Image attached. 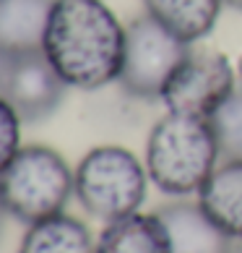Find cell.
<instances>
[{
    "label": "cell",
    "mask_w": 242,
    "mask_h": 253,
    "mask_svg": "<svg viewBox=\"0 0 242 253\" xmlns=\"http://www.w3.org/2000/svg\"><path fill=\"white\" fill-rule=\"evenodd\" d=\"M42 50L68 86L102 89L120 79L125 26L102 0H55Z\"/></svg>",
    "instance_id": "6da1fadb"
},
{
    "label": "cell",
    "mask_w": 242,
    "mask_h": 253,
    "mask_svg": "<svg viewBox=\"0 0 242 253\" xmlns=\"http://www.w3.org/2000/svg\"><path fill=\"white\" fill-rule=\"evenodd\" d=\"M216 162L219 146L206 118L167 110L148 133L146 172L156 188L170 196L198 193Z\"/></svg>",
    "instance_id": "7a4b0ae2"
},
{
    "label": "cell",
    "mask_w": 242,
    "mask_h": 253,
    "mask_svg": "<svg viewBox=\"0 0 242 253\" xmlns=\"http://www.w3.org/2000/svg\"><path fill=\"white\" fill-rule=\"evenodd\" d=\"M76 193V172L50 146H24L0 172V204L26 224L63 214Z\"/></svg>",
    "instance_id": "3957f363"
},
{
    "label": "cell",
    "mask_w": 242,
    "mask_h": 253,
    "mask_svg": "<svg viewBox=\"0 0 242 253\" xmlns=\"http://www.w3.org/2000/svg\"><path fill=\"white\" fill-rule=\"evenodd\" d=\"M146 170L123 146H97L76 167V196L97 219L136 214L146 199Z\"/></svg>",
    "instance_id": "277c9868"
},
{
    "label": "cell",
    "mask_w": 242,
    "mask_h": 253,
    "mask_svg": "<svg viewBox=\"0 0 242 253\" xmlns=\"http://www.w3.org/2000/svg\"><path fill=\"white\" fill-rule=\"evenodd\" d=\"M193 47L167 32L148 13L125 26V60L120 71V86L133 97H162L164 84L188 58Z\"/></svg>",
    "instance_id": "5b68a950"
},
{
    "label": "cell",
    "mask_w": 242,
    "mask_h": 253,
    "mask_svg": "<svg viewBox=\"0 0 242 253\" xmlns=\"http://www.w3.org/2000/svg\"><path fill=\"white\" fill-rule=\"evenodd\" d=\"M235 91V68L216 50H190L162 89V102L170 112L211 118Z\"/></svg>",
    "instance_id": "8992f818"
},
{
    "label": "cell",
    "mask_w": 242,
    "mask_h": 253,
    "mask_svg": "<svg viewBox=\"0 0 242 253\" xmlns=\"http://www.w3.org/2000/svg\"><path fill=\"white\" fill-rule=\"evenodd\" d=\"M65 86L68 84L58 76L44 50L0 52V99L26 123L52 115L63 102Z\"/></svg>",
    "instance_id": "52a82bcc"
},
{
    "label": "cell",
    "mask_w": 242,
    "mask_h": 253,
    "mask_svg": "<svg viewBox=\"0 0 242 253\" xmlns=\"http://www.w3.org/2000/svg\"><path fill=\"white\" fill-rule=\"evenodd\" d=\"M156 214L170 232L172 253H235V238L219 230L201 204H170Z\"/></svg>",
    "instance_id": "ba28073f"
},
{
    "label": "cell",
    "mask_w": 242,
    "mask_h": 253,
    "mask_svg": "<svg viewBox=\"0 0 242 253\" xmlns=\"http://www.w3.org/2000/svg\"><path fill=\"white\" fill-rule=\"evenodd\" d=\"M201 209L229 238L242 240V159L221 162L198 191Z\"/></svg>",
    "instance_id": "9c48e42d"
},
{
    "label": "cell",
    "mask_w": 242,
    "mask_h": 253,
    "mask_svg": "<svg viewBox=\"0 0 242 253\" xmlns=\"http://www.w3.org/2000/svg\"><path fill=\"white\" fill-rule=\"evenodd\" d=\"M97 253H172L170 232L159 214H128L107 222Z\"/></svg>",
    "instance_id": "30bf717a"
},
{
    "label": "cell",
    "mask_w": 242,
    "mask_h": 253,
    "mask_svg": "<svg viewBox=\"0 0 242 253\" xmlns=\"http://www.w3.org/2000/svg\"><path fill=\"white\" fill-rule=\"evenodd\" d=\"M55 0H0V52L42 50Z\"/></svg>",
    "instance_id": "8fae6325"
},
{
    "label": "cell",
    "mask_w": 242,
    "mask_h": 253,
    "mask_svg": "<svg viewBox=\"0 0 242 253\" xmlns=\"http://www.w3.org/2000/svg\"><path fill=\"white\" fill-rule=\"evenodd\" d=\"M146 13L182 42H198L213 32L224 0H143Z\"/></svg>",
    "instance_id": "7c38bea8"
},
{
    "label": "cell",
    "mask_w": 242,
    "mask_h": 253,
    "mask_svg": "<svg viewBox=\"0 0 242 253\" xmlns=\"http://www.w3.org/2000/svg\"><path fill=\"white\" fill-rule=\"evenodd\" d=\"M18 253H97V243L81 219L55 214L29 224Z\"/></svg>",
    "instance_id": "4fadbf2b"
},
{
    "label": "cell",
    "mask_w": 242,
    "mask_h": 253,
    "mask_svg": "<svg viewBox=\"0 0 242 253\" xmlns=\"http://www.w3.org/2000/svg\"><path fill=\"white\" fill-rule=\"evenodd\" d=\"M208 123L216 136L221 162L242 159V89H235L221 102V107L208 118Z\"/></svg>",
    "instance_id": "5bb4252c"
},
{
    "label": "cell",
    "mask_w": 242,
    "mask_h": 253,
    "mask_svg": "<svg viewBox=\"0 0 242 253\" xmlns=\"http://www.w3.org/2000/svg\"><path fill=\"white\" fill-rule=\"evenodd\" d=\"M18 141H21V118L8 102L0 99V172L18 154V149H21Z\"/></svg>",
    "instance_id": "9a60e30c"
},
{
    "label": "cell",
    "mask_w": 242,
    "mask_h": 253,
    "mask_svg": "<svg viewBox=\"0 0 242 253\" xmlns=\"http://www.w3.org/2000/svg\"><path fill=\"white\" fill-rule=\"evenodd\" d=\"M227 5H232V8H237V11H242V0H224Z\"/></svg>",
    "instance_id": "2e32d148"
},
{
    "label": "cell",
    "mask_w": 242,
    "mask_h": 253,
    "mask_svg": "<svg viewBox=\"0 0 242 253\" xmlns=\"http://www.w3.org/2000/svg\"><path fill=\"white\" fill-rule=\"evenodd\" d=\"M235 253H242V240H235Z\"/></svg>",
    "instance_id": "e0dca14e"
},
{
    "label": "cell",
    "mask_w": 242,
    "mask_h": 253,
    "mask_svg": "<svg viewBox=\"0 0 242 253\" xmlns=\"http://www.w3.org/2000/svg\"><path fill=\"white\" fill-rule=\"evenodd\" d=\"M3 214H5V209H3V204H0V227H3Z\"/></svg>",
    "instance_id": "ac0fdd59"
},
{
    "label": "cell",
    "mask_w": 242,
    "mask_h": 253,
    "mask_svg": "<svg viewBox=\"0 0 242 253\" xmlns=\"http://www.w3.org/2000/svg\"><path fill=\"white\" fill-rule=\"evenodd\" d=\"M240 76H242V60H240Z\"/></svg>",
    "instance_id": "d6986e66"
}]
</instances>
